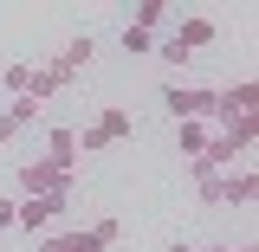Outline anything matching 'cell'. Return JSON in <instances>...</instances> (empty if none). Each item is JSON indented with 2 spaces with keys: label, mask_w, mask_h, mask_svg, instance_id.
I'll return each mask as SVG.
<instances>
[{
  "label": "cell",
  "mask_w": 259,
  "mask_h": 252,
  "mask_svg": "<svg viewBox=\"0 0 259 252\" xmlns=\"http://www.w3.org/2000/svg\"><path fill=\"white\" fill-rule=\"evenodd\" d=\"M130 136H136V117H130L123 104H104L91 123L78 129V156H97V149H123Z\"/></svg>",
  "instance_id": "cell-1"
},
{
  "label": "cell",
  "mask_w": 259,
  "mask_h": 252,
  "mask_svg": "<svg viewBox=\"0 0 259 252\" xmlns=\"http://www.w3.org/2000/svg\"><path fill=\"white\" fill-rule=\"evenodd\" d=\"M207 45H214V13H188V20H175L168 39H156V52L168 65H188L194 52H207Z\"/></svg>",
  "instance_id": "cell-2"
},
{
  "label": "cell",
  "mask_w": 259,
  "mask_h": 252,
  "mask_svg": "<svg viewBox=\"0 0 259 252\" xmlns=\"http://www.w3.org/2000/svg\"><path fill=\"white\" fill-rule=\"evenodd\" d=\"M71 188H78V175H65L52 162H39V156L20 162V194H26V200H65V207H71Z\"/></svg>",
  "instance_id": "cell-3"
},
{
  "label": "cell",
  "mask_w": 259,
  "mask_h": 252,
  "mask_svg": "<svg viewBox=\"0 0 259 252\" xmlns=\"http://www.w3.org/2000/svg\"><path fill=\"white\" fill-rule=\"evenodd\" d=\"M214 129H227V123H259V84L253 78H240L233 91H214V117H207Z\"/></svg>",
  "instance_id": "cell-4"
},
{
  "label": "cell",
  "mask_w": 259,
  "mask_h": 252,
  "mask_svg": "<svg viewBox=\"0 0 259 252\" xmlns=\"http://www.w3.org/2000/svg\"><path fill=\"white\" fill-rule=\"evenodd\" d=\"M162 104H168L175 123H207V117H214V91H207V84H168Z\"/></svg>",
  "instance_id": "cell-5"
},
{
  "label": "cell",
  "mask_w": 259,
  "mask_h": 252,
  "mask_svg": "<svg viewBox=\"0 0 259 252\" xmlns=\"http://www.w3.org/2000/svg\"><path fill=\"white\" fill-rule=\"evenodd\" d=\"M91 52H97V39H91V32H78V39H65L59 52H52V65H46V71H59L65 84H71V78H78V71L91 65Z\"/></svg>",
  "instance_id": "cell-6"
},
{
  "label": "cell",
  "mask_w": 259,
  "mask_h": 252,
  "mask_svg": "<svg viewBox=\"0 0 259 252\" xmlns=\"http://www.w3.org/2000/svg\"><path fill=\"white\" fill-rule=\"evenodd\" d=\"M59 214H65V200H13V226H26V233H52L59 226Z\"/></svg>",
  "instance_id": "cell-7"
},
{
  "label": "cell",
  "mask_w": 259,
  "mask_h": 252,
  "mask_svg": "<svg viewBox=\"0 0 259 252\" xmlns=\"http://www.w3.org/2000/svg\"><path fill=\"white\" fill-rule=\"evenodd\" d=\"M39 162H52V168H65V175H78V129H46V149H39Z\"/></svg>",
  "instance_id": "cell-8"
},
{
  "label": "cell",
  "mask_w": 259,
  "mask_h": 252,
  "mask_svg": "<svg viewBox=\"0 0 259 252\" xmlns=\"http://www.w3.org/2000/svg\"><path fill=\"white\" fill-rule=\"evenodd\" d=\"M253 194H259L253 162H246V168H227V194H221V207H253Z\"/></svg>",
  "instance_id": "cell-9"
},
{
  "label": "cell",
  "mask_w": 259,
  "mask_h": 252,
  "mask_svg": "<svg viewBox=\"0 0 259 252\" xmlns=\"http://www.w3.org/2000/svg\"><path fill=\"white\" fill-rule=\"evenodd\" d=\"M26 123H39V104H32V97H13V104L0 110V142H13Z\"/></svg>",
  "instance_id": "cell-10"
},
{
  "label": "cell",
  "mask_w": 259,
  "mask_h": 252,
  "mask_svg": "<svg viewBox=\"0 0 259 252\" xmlns=\"http://www.w3.org/2000/svg\"><path fill=\"white\" fill-rule=\"evenodd\" d=\"M207 142H214V123H182V136H175L182 162H201V156H207Z\"/></svg>",
  "instance_id": "cell-11"
},
{
  "label": "cell",
  "mask_w": 259,
  "mask_h": 252,
  "mask_svg": "<svg viewBox=\"0 0 259 252\" xmlns=\"http://www.w3.org/2000/svg\"><path fill=\"white\" fill-rule=\"evenodd\" d=\"M130 26H136V32H149V39H156V32L168 26V0H136V13H130Z\"/></svg>",
  "instance_id": "cell-12"
},
{
  "label": "cell",
  "mask_w": 259,
  "mask_h": 252,
  "mask_svg": "<svg viewBox=\"0 0 259 252\" xmlns=\"http://www.w3.org/2000/svg\"><path fill=\"white\" fill-rule=\"evenodd\" d=\"M188 175H194V188H201V200H207V207H221V194H227V175H221V168L188 162Z\"/></svg>",
  "instance_id": "cell-13"
},
{
  "label": "cell",
  "mask_w": 259,
  "mask_h": 252,
  "mask_svg": "<svg viewBox=\"0 0 259 252\" xmlns=\"http://www.w3.org/2000/svg\"><path fill=\"white\" fill-rule=\"evenodd\" d=\"M65 91H71V84H65L59 71H46V65H32V78H26V97H32V104H46V97H65Z\"/></svg>",
  "instance_id": "cell-14"
},
{
  "label": "cell",
  "mask_w": 259,
  "mask_h": 252,
  "mask_svg": "<svg viewBox=\"0 0 259 252\" xmlns=\"http://www.w3.org/2000/svg\"><path fill=\"white\" fill-rule=\"evenodd\" d=\"M39 252H104L91 239V233H46V239H39Z\"/></svg>",
  "instance_id": "cell-15"
},
{
  "label": "cell",
  "mask_w": 259,
  "mask_h": 252,
  "mask_svg": "<svg viewBox=\"0 0 259 252\" xmlns=\"http://www.w3.org/2000/svg\"><path fill=\"white\" fill-rule=\"evenodd\" d=\"M84 233H91L97 246L110 252V246H117V239H123V220H91V226H84Z\"/></svg>",
  "instance_id": "cell-16"
},
{
  "label": "cell",
  "mask_w": 259,
  "mask_h": 252,
  "mask_svg": "<svg viewBox=\"0 0 259 252\" xmlns=\"http://www.w3.org/2000/svg\"><path fill=\"white\" fill-rule=\"evenodd\" d=\"M26 78H32V65H20V59H13L7 71H0V84H7L13 97H26Z\"/></svg>",
  "instance_id": "cell-17"
},
{
  "label": "cell",
  "mask_w": 259,
  "mask_h": 252,
  "mask_svg": "<svg viewBox=\"0 0 259 252\" xmlns=\"http://www.w3.org/2000/svg\"><path fill=\"white\" fill-rule=\"evenodd\" d=\"M123 52H130V59H143V52H156V39L136 32V26H123Z\"/></svg>",
  "instance_id": "cell-18"
},
{
  "label": "cell",
  "mask_w": 259,
  "mask_h": 252,
  "mask_svg": "<svg viewBox=\"0 0 259 252\" xmlns=\"http://www.w3.org/2000/svg\"><path fill=\"white\" fill-rule=\"evenodd\" d=\"M7 226H13V200H0V233H7Z\"/></svg>",
  "instance_id": "cell-19"
},
{
  "label": "cell",
  "mask_w": 259,
  "mask_h": 252,
  "mask_svg": "<svg viewBox=\"0 0 259 252\" xmlns=\"http://www.w3.org/2000/svg\"><path fill=\"white\" fill-rule=\"evenodd\" d=\"M168 252H194V246H188V239H175V246H168Z\"/></svg>",
  "instance_id": "cell-20"
},
{
  "label": "cell",
  "mask_w": 259,
  "mask_h": 252,
  "mask_svg": "<svg viewBox=\"0 0 259 252\" xmlns=\"http://www.w3.org/2000/svg\"><path fill=\"white\" fill-rule=\"evenodd\" d=\"M194 252H233V246H194Z\"/></svg>",
  "instance_id": "cell-21"
}]
</instances>
